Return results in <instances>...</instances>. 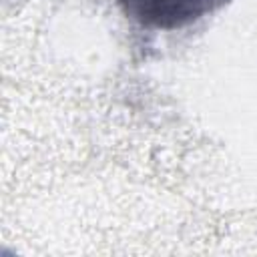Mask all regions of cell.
<instances>
[{"mask_svg":"<svg viewBox=\"0 0 257 257\" xmlns=\"http://www.w3.org/2000/svg\"><path fill=\"white\" fill-rule=\"evenodd\" d=\"M116 2L131 20L143 26L175 30L215 12L229 0H116Z\"/></svg>","mask_w":257,"mask_h":257,"instance_id":"1","label":"cell"}]
</instances>
